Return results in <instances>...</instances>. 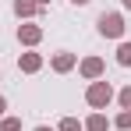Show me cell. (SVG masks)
I'll list each match as a JSON object with an SVG mask.
<instances>
[{
	"label": "cell",
	"mask_w": 131,
	"mask_h": 131,
	"mask_svg": "<svg viewBox=\"0 0 131 131\" xmlns=\"http://www.w3.org/2000/svg\"><path fill=\"white\" fill-rule=\"evenodd\" d=\"M96 32H99L103 39H121V36H124V14L103 11V14L96 18Z\"/></svg>",
	"instance_id": "cell-2"
},
{
	"label": "cell",
	"mask_w": 131,
	"mask_h": 131,
	"mask_svg": "<svg viewBox=\"0 0 131 131\" xmlns=\"http://www.w3.org/2000/svg\"><path fill=\"white\" fill-rule=\"evenodd\" d=\"M0 131H21V117H4L0 121Z\"/></svg>",
	"instance_id": "cell-11"
},
{
	"label": "cell",
	"mask_w": 131,
	"mask_h": 131,
	"mask_svg": "<svg viewBox=\"0 0 131 131\" xmlns=\"http://www.w3.org/2000/svg\"><path fill=\"white\" fill-rule=\"evenodd\" d=\"M71 4H74V7H85V4H92V0H71Z\"/></svg>",
	"instance_id": "cell-14"
},
{
	"label": "cell",
	"mask_w": 131,
	"mask_h": 131,
	"mask_svg": "<svg viewBox=\"0 0 131 131\" xmlns=\"http://www.w3.org/2000/svg\"><path fill=\"white\" fill-rule=\"evenodd\" d=\"M117 64H121V67H131V43H121V46H117Z\"/></svg>",
	"instance_id": "cell-9"
},
{
	"label": "cell",
	"mask_w": 131,
	"mask_h": 131,
	"mask_svg": "<svg viewBox=\"0 0 131 131\" xmlns=\"http://www.w3.org/2000/svg\"><path fill=\"white\" fill-rule=\"evenodd\" d=\"M39 39H43V28L39 25H32V21L18 25V43L21 46H39Z\"/></svg>",
	"instance_id": "cell-4"
},
{
	"label": "cell",
	"mask_w": 131,
	"mask_h": 131,
	"mask_svg": "<svg viewBox=\"0 0 131 131\" xmlns=\"http://www.w3.org/2000/svg\"><path fill=\"white\" fill-rule=\"evenodd\" d=\"M39 11H43V7H39L36 0H14V14H18V18H36Z\"/></svg>",
	"instance_id": "cell-8"
},
{
	"label": "cell",
	"mask_w": 131,
	"mask_h": 131,
	"mask_svg": "<svg viewBox=\"0 0 131 131\" xmlns=\"http://www.w3.org/2000/svg\"><path fill=\"white\" fill-rule=\"evenodd\" d=\"M113 124H117V128H121V131H131V110H121Z\"/></svg>",
	"instance_id": "cell-12"
},
{
	"label": "cell",
	"mask_w": 131,
	"mask_h": 131,
	"mask_svg": "<svg viewBox=\"0 0 131 131\" xmlns=\"http://www.w3.org/2000/svg\"><path fill=\"white\" fill-rule=\"evenodd\" d=\"M4 110H7V99H4V96H0V117H4Z\"/></svg>",
	"instance_id": "cell-15"
},
{
	"label": "cell",
	"mask_w": 131,
	"mask_h": 131,
	"mask_svg": "<svg viewBox=\"0 0 131 131\" xmlns=\"http://www.w3.org/2000/svg\"><path fill=\"white\" fill-rule=\"evenodd\" d=\"M113 96H117L113 85L103 82V78H99V82H89V89H85V103H89L92 110H106L110 103H113Z\"/></svg>",
	"instance_id": "cell-1"
},
{
	"label": "cell",
	"mask_w": 131,
	"mask_h": 131,
	"mask_svg": "<svg viewBox=\"0 0 131 131\" xmlns=\"http://www.w3.org/2000/svg\"><path fill=\"white\" fill-rule=\"evenodd\" d=\"M36 131H57V128H46V124H39V128H36Z\"/></svg>",
	"instance_id": "cell-16"
},
{
	"label": "cell",
	"mask_w": 131,
	"mask_h": 131,
	"mask_svg": "<svg viewBox=\"0 0 131 131\" xmlns=\"http://www.w3.org/2000/svg\"><path fill=\"white\" fill-rule=\"evenodd\" d=\"M36 4H39V7H46V4H50V0H36Z\"/></svg>",
	"instance_id": "cell-17"
},
{
	"label": "cell",
	"mask_w": 131,
	"mask_h": 131,
	"mask_svg": "<svg viewBox=\"0 0 131 131\" xmlns=\"http://www.w3.org/2000/svg\"><path fill=\"white\" fill-rule=\"evenodd\" d=\"M50 67H53L57 74H67V71H74V67H78V57H74V53H67V50H60V53H53Z\"/></svg>",
	"instance_id": "cell-5"
},
{
	"label": "cell",
	"mask_w": 131,
	"mask_h": 131,
	"mask_svg": "<svg viewBox=\"0 0 131 131\" xmlns=\"http://www.w3.org/2000/svg\"><path fill=\"white\" fill-rule=\"evenodd\" d=\"M82 128H85V131H106L110 128V117H103V113L96 110V113H89L85 121H82Z\"/></svg>",
	"instance_id": "cell-7"
},
{
	"label": "cell",
	"mask_w": 131,
	"mask_h": 131,
	"mask_svg": "<svg viewBox=\"0 0 131 131\" xmlns=\"http://www.w3.org/2000/svg\"><path fill=\"white\" fill-rule=\"evenodd\" d=\"M117 103H121L124 110H131V85H124L121 92H117Z\"/></svg>",
	"instance_id": "cell-13"
},
{
	"label": "cell",
	"mask_w": 131,
	"mask_h": 131,
	"mask_svg": "<svg viewBox=\"0 0 131 131\" xmlns=\"http://www.w3.org/2000/svg\"><path fill=\"white\" fill-rule=\"evenodd\" d=\"M121 4H124V7H128V11H131V0H121Z\"/></svg>",
	"instance_id": "cell-18"
},
{
	"label": "cell",
	"mask_w": 131,
	"mask_h": 131,
	"mask_svg": "<svg viewBox=\"0 0 131 131\" xmlns=\"http://www.w3.org/2000/svg\"><path fill=\"white\" fill-rule=\"evenodd\" d=\"M103 71H106L103 57H85V60H78V74H82L85 82H99V78H103Z\"/></svg>",
	"instance_id": "cell-3"
},
{
	"label": "cell",
	"mask_w": 131,
	"mask_h": 131,
	"mask_svg": "<svg viewBox=\"0 0 131 131\" xmlns=\"http://www.w3.org/2000/svg\"><path fill=\"white\" fill-rule=\"evenodd\" d=\"M39 67H43V57H39V53H32V50L18 57V71H25V74H36Z\"/></svg>",
	"instance_id": "cell-6"
},
{
	"label": "cell",
	"mask_w": 131,
	"mask_h": 131,
	"mask_svg": "<svg viewBox=\"0 0 131 131\" xmlns=\"http://www.w3.org/2000/svg\"><path fill=\"white\" fill-rule=\"evenodd\" d=\"M57 131H85V128H82V121H78V117H64Z\"/></svg>",
	"instance_id": "cell-10"
}]
</instances>
